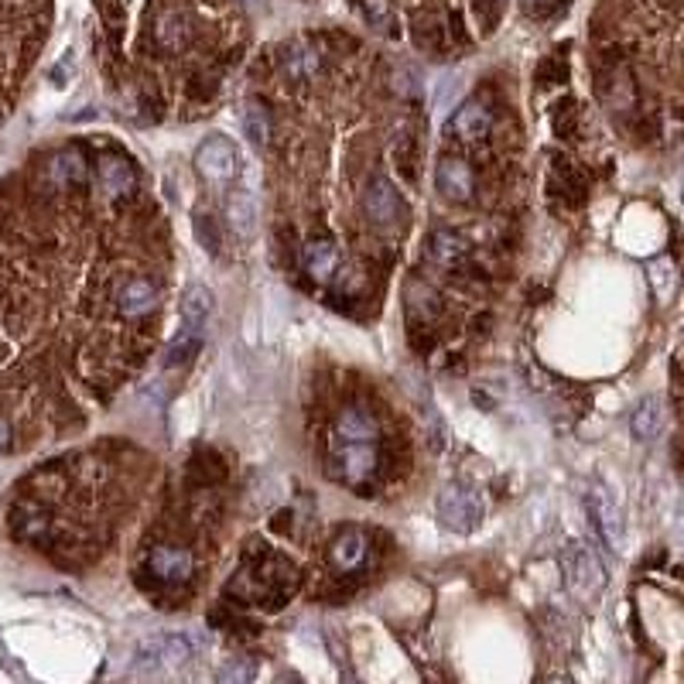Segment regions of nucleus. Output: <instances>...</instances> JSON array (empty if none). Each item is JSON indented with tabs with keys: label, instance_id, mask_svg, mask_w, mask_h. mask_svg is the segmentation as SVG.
I'll use <instances>...</instances> for the list:
<instances>
[{
	"label": "nucleus",
	"instance_id": "2eb2a0df",
	"mask_svg": "<svg viewBox=\"0 0 684 684\" xmlns=\"http://www.w3.org/2000/svg\"><path fill=\"white\" fill-rule=\"evenodd\" d=\"M301 267L311 281L329 284L339 271V247L332 240H308L301 250Z\"/></svg>",
	"mask_w": 684,
	"mask_h": 684
},
{
	"label": "nucleus",
	"instance_id": "412c9836",
	"mask_svg": "<svg viewBox=\"0 0 684 684\" xmlns=\"http://www.w3.org/2000/svg\"><path fill=\"white\" fill-rule=\"evenodd\" d=\"M240 127H243V137L250 140V145L264 148L271 140V113L261 103H247L240 113Z\"/></svg>",
	"mask_w": 684,
	"mask_h": 684
},
{
	"label": "nucleus",
	"instance_id": "bb28decb",
	"mask_svg": "<svg viewBox=\"0 0 684 684\" xmlns=\"http://www.w3.org/2000/svg\"><path fill=\"white\" fill-rule=\"evenodd\" d=\"M394 79H397V93H404V96H418V93H421L418 76H414L411 69H401Z\"/></svg>",
	"mask_w": 684,
	"mask_h": 684
},
{
	"label": "nucleus",
	"instance_id": "39448f33",
	"mask_svg": "<svg viewBox=\"0 0 684 684\" xmlns=\"http://www.w3.org/2000/svg\"><path fill=\"white\" fill-rule=\"evenodd\" d=\"M198 640L189 634H168V637H155L148 643H140L137 650V671H161V668H175L185 664L189 658H195Z\"/></svg>",
	"mask_w": 684,
	"mask_h": 684
},
{
	"label": "nucleus",
	"instance_id": "f3484780",
	"mask_svg": "<svg viewBox=\"0 0 684 684\" xmlns=\"http://www.w3.org/2000/svg\"><path fill=\"white\" fill-rule=\"evenodd\" d=\"M213 316V292L203 284H189L182 295V322L189 332H203V326Z\"/></svg>",
	"mask_w": 684,
	"mask_h": 684
},
{
	"label": "nucleus",
	"instance_id": "4be33fe9",
	"mask_svg": "<svg viewBox=\"0 0 684 684\" xmlns=\"http://www.w3.org/2000/svg\"><path fill=\"white\" fill-rule=\"evenodd\" d=\"M256 216H261V209H256L253 192H233V198H230V223H233V230L240 237H253Z\"/></svg>",
	"mask_w": 684,
	"mask_h": 684
},
{
	"label": "nucleus",
	"instance_id": "20e7f679",
	"mask_svg": "<svg viewBox=\"0 0 684 684\" xmlns=\"http://www.w3.org/2000/svg\"><path fill=\"white\" fill-rule=\"evenodd\" d=\"M438 517L455 534H472L487 517V500L472 487H445L438 497Z\"/></svg>",
	"mask_w": 684,
	"mask_h": 684
},
{
	"label": "nucleus",
	"instance_id": "f257e3e1",
	"mask_svg": "<svg viewBox=\"0 0 684 684\" xmlns=\"http://www.w3.org/2000/svg\"><path fill=\"white\" fill-rule=\"evenodd\" d=\"M295 585H298L295 568L277 555H264L261 561H247L240 568L233 582L226 585V595H233L240 606L281 609L295 592Z\"/></svg>",
	"mask_w": 684,
	"mask_h": 684
},
{
	"label": "nucleus",
	"instance_id": "a211bd4d",
	"mask_svg": "<svg viewBox=\"0 0 684 684\" xmlns=\"http://www.w3.org/2000/svg\"><path fill=\"white\" fill-rule=\"evenodd\" d=\"M630 428H634V435L640 442L658 438L661 428H664V404H661V397H643V401L637 404V411H634V418H630Z\"/></svg>",
	"mask_w": 684,
	"mask_h": 684
},
{
	"label": "nucleus",
	"instance_id": "6e6552de",
	"mask_svg": "<svg viewBox=\"0 0 684 684\" xmlns=\"http://www.w3.org/2000/svg\"><path fill=\"white\" fill-rule=\"evenodd\" d=\"M363 206H366V216L374 219L380 230H390L404 219V203L397 189L384 179V175H374L366 182V192H363Z\"/></svg>",
	"mask_w": 684,
	"mask_h": 684
},
{
	"label": "nucleus",
	"instance_id": "7ed1b4c3",
	"mask_svg": "<svg viewBox=\"0 0 684 684\" xmlns=\"http://www.w3.org/2000/svg\"><path fill=\"white\" fill-rule=\"evenodd\" d=\"M561 572H565V582L572 589V595L579 603L592 606L598 603V595L606 592V568L598 561V555L585 545H568L561 551Z\"/></svg>",
	"mask_w": 684,
	"mask_h": 684
},
{
	"label": "nucleus",
	"instance_id": "1a4fd4ad",
	"mask_svg": "<svg viewBox=\"0 0 684 684\" xmlns=\"http://www.w3.org/2000/svg\"><path fill=\"white\" fill-rule=\"evenodd\" d=\"M589 513H592V521L598 527V537H603L613 551H619L623 548V537H626L623 510H619V503L613 500V493L606 487H595L589 493Z\"/></svg>",
	"mask_w": 684,
	"mask_h": 684
},
{
	"label": "nucleus",
	"instance_id": "b1692460",
	"mask_svg": "<svg viewBox=\"0 0 684 684\" xmlns=\"http://www.w3.org/2000/svg\"><path fill=\"white\" fill-rule=\"evenodd\" d=\"M198 350H203V332H189L179 339V342H171V350L164 356V366H179V363H189Z\"/></svg>",
	"mask_w": 684,
	"mask_h": 684
},
{
	"label": "nucleus",
	"instance_id": "393cba45",
	"mask_svg": "<svg viewBox=\"0 0 684 684\" xmlns=\"http://www.w3.org/2000/svg\"><path fill=\"white\" fill-rule=\"evenodd\" d=\"M360 8H363L366 24H374L377 32H384V35H397L394 32V11H390L387 0H363Z\"/></svg>",
	"mask_w": 684,
	"mask_h": 684
},
{
	"label": "nucleus",
	"instance_id": "9b49d317",
	"mask_svg": "<svg viewBox=\"0 0 684 684\" xmlns=\"http://www.w3.org/2000/svg\"><path fill=\"white\" fill-rule=\"evenodd\" d=\"M435 189L448 203H469L476 192V175L463 158H442L435 168Z\"/></svg>",
	"mask_w": 684,
	"mask_h": 684
},
{
	"label": "nucleus",
	"instance_id": "f03ea898",
	"mask_svg": "<svg viewBox=\"0 0 684 684\" xmlns=\"http://www.w3.org/2000/svg\"><path fill=\"white\" fill-rule=\"evenodd\" d=\"M380 472V442L363 438H329V476L339 487L369 490V482Z\"/></svg>",
	"mask_w": 684,
	"mask_h": 684
},
{
	"label": "nucleus",
	"instance_id": "0eeeda50",
	"mask_svg": "<svg viewBox=\"0 0 684 684\" xmlns=\"http://www.w3.org/2000/svg\"><path fill=\"white\" fill-rule=\"evenodd\" d=\"M148 572L161 585H185L195 575V558L189 548L179 545H158L148 551Z\"/></svg>",
	"mask_w": 684,
	"mask_h": 684
},
{
	"label": "nucleus",
	"instance_id": "423d86ee",
	"mask_svg": "<svg viewBox=\"0 0 684 684\" xmlns=\"http://www.w3.org/2000/svg\"><path fill=\"white\" fill-rule=\"evenodd\" d=\"M195 171L209 185H230L240 175V155L226 137H209L206 145L195 151Z\"/></svg>",
	"mask_w": 684,
	"mask_h": 684
},
{
	"label": "nucleus",
	"instance_id": "dca6fc26",
	"mask_svg": "<svg viewBox=\"0 0 684 684\" xmlns=\"http://www.w3.org/2000/svg\"><path fill=\"white\" fill-rule=\"evenodd\" d=\"M284 76L295 79V82H308V79H316L322 72V52L316 45H308V42H298L292 45L288 52H284Z\"/></svg>",
	"mask_w": 684,
	"mask_h": 684
},
{
	"label": "nucleus",
	"instance_id": "a878e982",
	"mask_svg": "<svg viewBox=\"0 0 684 684\" xmlns=\"http://www.w3.org/2000/svg\"><path fill=\"white\" fill-rule=\"evenodd\" d=\"M195 237H198V243H203L206 250L219 253L223 237H219V226L213 223V216H195Z\"/></svg>",
	"mask_w": 684,
	"mask_h": 684
},
{
	"label": "nucleus",
	"instance_id": "aec40b11",
	"mask_svg": "<svg viewBox=\"0 0 684 684\" xmlns=\"http://www.w3.org/2000/svg\"><path fill=\"white\" fill-rule=\"evenodd\" d=\"M428 256H432V264H438V267H452L455 261H463L466 256V243L452 230H435L432 237H428Z\"/></svg>",
	"mask_w": 684,
	"mask_h": 684
},
{
	"label": "nucleus",
	"instance_id": "4468645a",
	"mask_svg": "<svg viewBox=\"0 0 684 684\" xmlns=\"http://www.w3.org/2000/svg\"><path fill=\"white\" fill-rule=\"evenodd\" d=\"M96 189L103 192V198L117 203V198L134 192V168L124 158H103L96 168Z\"/></svg>",
	"mask_w": 684,
	"mask_h": 684
},
{
	"label": "nucleus",
	"instance_id": "ddd939ff",
	"mask_svg": "<svg viewBox=\"0 0 684 684\" xmlns=\"http://www.w3.org/2000/svg\"><path fill=\"white\" fill-rule=\"evenodd\" d=\"M493 130V110L487 103H479V100H469L463 103L459 110H455V117L448 121V134L452 137H459V140H482V137H490Z\"/></svg>",
	"mask_w": 684,
	"mask_h": 684
},
{
	"label": "nucleus",
	"instance_id": "6ab92c4d",
	"mask_svg": "<svg viewBox=\"0 0 684 684\" xmlns=\"http://www.w3.org/2000/svg\"><path fill=\"white\" fill-rule=\"evenodd\" d=\"M189 42H192V24H189L185 14L171 11V14H164V18L158 21V45H161L164 52H182Z\"/></svg>",
	"mask_w": 684,
	"mask_h": 684
},
{
	"label": "nucleus",
	"instance_id": "f8f14e48",
	"mask_svg": "<svg viewBox=\"0 0 684 684\" xmlns=\"http://www.w3.org/2000/svg\"><path fill=\"white\" fill-rule=\"evenodd\" d=\"M329 558H332V565L339 568L342 575L360 572V568L366 565V558H369V537H366V531H360V527L339 531L335 540L329 545Z\"/></svg>",
	"mask_w": 684,
	"mask_h": 684
},
{
	"label": "nucleus",
	"instance_id": "9d476101",
	"mask_svg": "<svg viewBox=\"0 0 684 684\" xmlns=\"http://www.w3.org/2000/svg\"><path fill=\"white\" fill-rule=\"evenodd\" d=\"M158 284L148 277H130L121 284V292L113 295V305L124 319H148L151 311L158 308Z\"/></svg>",
	"mask_w": 684,
	"mask_h": 684
},
{
	"label": "nucleus",
	"instance_id": "5701e85b",
	"mask_svg": "<svg viewBox=\"0 0 684 684\" xmlns=\"http://www.w3.org/2000/svg\"><path fill=\"white\" fill-rule=\"evenodd\" d=\"M650 284H653V292H658L661 301H668L677 288V274H674V264L668 261V256H661V261H653L650 264Z\"/></svg>",
	"mask_w": 684,
	"mask_h": 684
}]
</instances>
